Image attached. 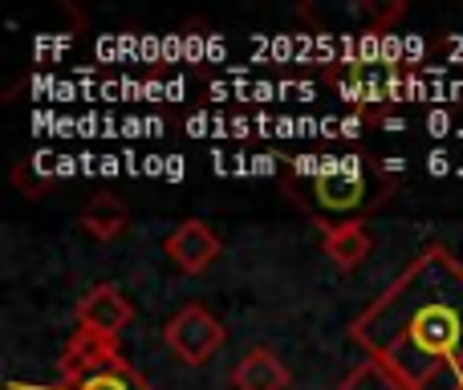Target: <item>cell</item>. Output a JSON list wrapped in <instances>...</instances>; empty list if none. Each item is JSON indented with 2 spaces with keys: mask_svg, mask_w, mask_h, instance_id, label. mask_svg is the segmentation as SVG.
Masks as SVG:
<instances>
[{
  "mask_svg": "<svg viewBox=\"0 0 463 390\" xmlns=\"http://www.w3.org/2000/svg\"><path fill=\"white\" fill-rule=\"evenodd\" d=\"M350 338L411 390L435 366L463 358V261L448 244H427L350 321Z\"/></svg>",
  "mask_w": 463,
  "mask_h": 390,
  "instance_id": "obj_1",
  "label": "cell"
},
{
  "mask_svg": "<svg viewBox=\"0 0 463 390\" xmlns=\"http://www.w3.org/2000/svg\"><path fill=\"white\" fill-rule=\"evenodd\" d=\"M285 195L321 228L366 224L399 192V176L366 155H297L280 171Z\"/></svg>",
  "mask_w": 463,
  "mask_h": 390,
  "instance_id": "obj_2",
  "label": "cell"
},
{
  "mask_svg": "<svg viewBox=\"0 0 463 390\" xmlns=\"http://www.w3.org/2000/svg\"><path fill=\"white\" fill-rule=\"evenodd\" d=\"M37 390H155L122 358L118 342L90 329H73L65 342L61 358H57V383Z\"/></svg>",
  "mask_w": 463,
  "mask_h": 390,
  "instance_id": "obj_3",
  "label": "cell"
},
{
  "mask_svg": "<svg viewBox=\"0 0 463 390\" xmlns=\"http://www.w3.org/2000/svg\"><path fill=\"white\" fill-rule=\"evenodd\" d=\"M329 86L350 106H386L407 102L419 90V73L407 65H383V62H350L329 73Z\"/></svg>",
  "mask_w": 463,
  "mask_h": 390,
  "instance_id": "obj_4",
  "label": "cell"
},
{
  "mask_svg": "<svg viewBox=\"0 0 463 390\" xmlns=\"http://www.w3.org/2000/svg\"><path fill=\"white\" fill-rule=\"evenodd\" d=\"M224 338L228 334H224V326H220V318L200 301L184 305V309L163 326V342H167V350L175 354L179 362H187V366H203V362L224 346Z\"/></svg>",
  "mask_w": 463,
  "mask_h": 390,
  "instance_id": "obj_5",
  "label": "cell"
},
{
  "mask_svg": "<svg viewBox=\"0 0 463 390\" xmlns=\"http://www.w3.org/2000/svg\"><path fill=\"white\" fill-rule=\"evenodd\" d=\"M73 313H78V329L114 338V342H118V334L130 326V321H135V305H130V297L122 293L118 285H110V281L86 289Z\"/></svg>",
  "mask_w": 463,
  "mask_h": 390,
  "instance_id": "obj_6",
  "label": "cell"
},
{
  "mask_svg": "<svg viewBox=\"0 0 463 390\" xmlns=\"http://www.w3.org/2000/svg\"><path fill=\"white\" fill-rule=\"evenodd\" d=\"M220 248H224L220 244V236L203 220H184L167 240H163L167 261L175 264L179 272H187V277H203V272L216 264Z\"/></svg>",
  "mask_w": 463,
  "mask_h": 390,
  "instance_id": "obj_7",
  "label": "cell"
},
{
  "mask_svg": "<svg viewBox=\"0 0 463 390\" xmlns=\"http://www.w3.org/2000/svg\"><path fill=\"white\" fill-rule=\"evenodd\" d=\"M288 383H293V375H288V366L280 362V354L269 350V346L248 350L244 358L232 366V386L236 390H288Z\"/></svg>",
  "mask_w": 463,
  "mask_h": 390,
  "instance_id": "obj_8",
  "label": "cell"
},
{
  "mask_svg": "<svg viewBox=\"0 0 463 390\" xmlns=\"http://www.w3.org/2000/svg\"><path fill=\"white\" fill-rule=\"evenodd\" d=\"M78 228L86 232L90 240H98V244H114V240L130 228V207L114 192H98V195L86 199V207H81Z\"/></svg>",
  "mask_w": 463,
  "mask_h": 390,
  "instance_id": "obj_9",
  "label": "cell"
},
{
  "mask_svg": "<svg viewBox=\"0 0 463 390\" xmlns=\"http://www.w3.org/2000/svg\"><path fill=\"white\" fill-rule=\"evenodd\" d=\"M321 252L337 272H358L374 252V236L366 232V224H345V228H329L321 236Z\"/></svg>",
  "mask_w": 463,
  "mask_h": 390,
  "instance_id": "obj_10",
  "label": "cell"
},
{
  "mask_svg": "<svg viewBox=\"0 0 463 390\" xmlns=\"http://www.w3.org/2000/svg\"><path fill=\"white\" fill-rule=\"evenodd\" d=\"M334 390H411L407 383H402L394 370H386L383 362H374V358H362L358 366L350 370V375L342 378Z\"/></svg>",
  "mask_w": 463,
  "mask_h": 390,
  "instance_id": "obj_11",
  "label": "cell"
},
{
  "mask_svg": "<svg viewBox=\"0 0 463 390\" xmlns=\"http://www.w3.org/2000/svg\"><path fill=\"white\" fill-rule=\"evenodd\" d=\"M8 179H13V187L24 199H45L49 192H53V184H57V176L41 159H16L13 171H8Z\"/></svg>",
  "mask_w": 463,
  "mask_h": 390,
  "instance_id": "obj_12",
  "label": "cell"
}]
</instances>
